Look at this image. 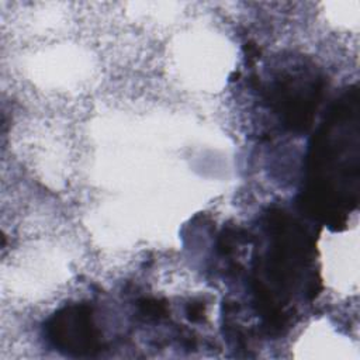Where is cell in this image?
<instances>
[{
  "mask_svg": "<svg viewBox=\"0 0 360 360\" xmlns=\"http://www.w3.org/2000/svg\"><path fill=\"white\" fill-rule=\"evenodd\" d=\"M139 307L142 314L148 315V317H162L166 314V306L165 304H160V301L158 300H154V298H145V300H141L139 301Z\"/></svg>",
  "mask_w": 360,
  "mask_h": 360,
  "instance_id": "1",
  "label": "cell"
},
{
  "mask_svg": "<svg viewBox=\"0 0 360 360\" xmlns=\"http://www.w3.org/2000/svg\"><path fill=\"white\" fill-rule=\"evenodd\" d=\"M203 314H204V308L203 306H196V304H191L190 307H189V311H187V315L190 318L191 321H199V319H202L203 318Z\"/></svg>",
  "mask_w": 360,
  "mask_h": 360,
  "instance_id": "2",
  "label": "cell"
}]
</instances>
